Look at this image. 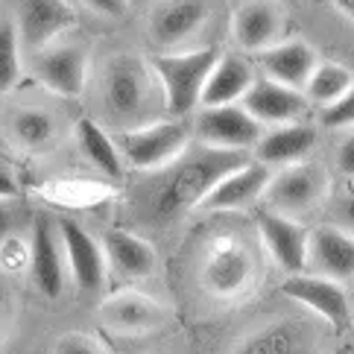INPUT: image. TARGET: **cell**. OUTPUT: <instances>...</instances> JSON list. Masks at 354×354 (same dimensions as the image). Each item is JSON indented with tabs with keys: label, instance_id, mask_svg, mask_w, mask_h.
Wrapping results in <instances>:
<instances>
[{
	"label": "cell",
	"instance_id": "obj_1",
	"mask_svg": "<svg viewBox=\"0 0 354 354\" xmlns=\"http://www.w3.org/2000/svg\"><path fill=\"white\" fill-rule=\"evenodd\" d=\"M240 164H246L240 149H223V147H202L194 156L182 158L176 164L173 176L158 194V217L170 220L176 214L199 205L205 194L217 185L225 173L237 170Z\"/></svg>",
	"mask_w": 354,
	"mask_h": 354
},
{
	"label": "cell",
	"instance_id": "obj_2",
	"mask_svg": "<svg viewBox=\"0 0 354 354\" xmlns=\"http://www.w3.org/2000/svg\"><path fill=\"white\" fill-rule=\"evenodd\" d=\"M214 62H217V50L214 47L187 50V53H161L149 62V68H153L161 85L164 109L173 118H182L196 109L202 85H205Z\"/></svg>",
	"mask_w": 354,
	"mask_h": 354
},
{
	"label": "cell",
	"instance_id": "obj_3",
	"mask_svg": "<svg viewBox=\"0 0 354 354\" xmlns=\"http://www.w3.org/2000/svg\"><path fill=\"white\" fill-rule=\"evenodd\" d=\"M187 126L179 120H158L135 126L118 135V149L135 170H158L176 161L187 147Z\"/></svg>",
	"mask_w": 354,
	"mask_h": 354
},
{
	"label": "cell",
	"instance_id": "obj_4",
	"mask_svg": "<svg viewBox=\"0 0 354 354\" xmlns=\"http://www.w3.org/2000/svg\"><path fill=\"white\" fill-rule=\"evenodd\" d=\"M325 173L316 164H284V170L278 176H270L267 187H263V199L267 208L278 211L284 217H301V214L313 211L325 196Z\"/></svg>",
	"mask_w": 354,
	"mask_h": 354
},
{
	"label": "cell",
	"instance_id": "obj_5",
	"mask_svg": "<svg viewBox=\"0 0 354 354\" xmlns=\"http://www.w3.org/2000/svg\"><path fill=\"white\" fill-rule=\"evenodd\" d=\"M106 109L118 120H135L147 109L149 97V65L138 56H115L106 68Z\"/></svg>",
	"mask_w": 354,
	"mask_h": 354
},
{
	"label": "cell",
	"instance_id": "obj_6",
	"mask_svg": "<svg viewBox=\"0 0 354 354\" xmlns=\"http://www.w3.org/2000/svg\"><path fill=\"white\" fill-rule=\"evenodd\" d=\"M208 15H211L208 0H158L149 9L147 32L153 44L164 50H176L205 27Z\"/></svg>",
	"mask_w": 354,
	"mask_h": 354
},
{
	"label": "cell",
	"instance_id": "obj_7",
	"mask_svg": "<svg viewBox=\"0 0 354 354\" xmlns=\"http://www.w3.org/2000/svg\"><path fill=\"white\" fill-rule=\"evenodd\" d=\"M35 77L50 94L77 100L88 82V56L77 44H47L35 59Z\"/></svg>",
	"mask_w": 354,
	"mask_h": 354
},
{
	"label": "cell",
	"instance_id": "obj_8",
	"mask_svg": "<svg viewBox=\"0 0 354 354\" xmlns=\"http://www.w3.org/2000/svg\"><path fill=\"white\" fill-rule=\"evenodd\" d=\"M196 135L202 144L223 149H249L258 144L261 123L240 106H202L196 115Z\"/></svg>",
	"mask_w": 354,
	"mask_h": 354
},
{
	"label": "cell",
	"instance_id": "obj_9",
	"mask_svg": "<svg viewBox=\"0 0 354 354\" xmlns=\"http://www.w3.org/2000/svg\"><path fill=\"white\" fill-rule=\"evenodd\" d=\"M284 293L290 299H296L299 305H305L308 310H313L316 316H322V319L331 328H337V331H346L348 322H351L348 296L334 278L293 272L284 281Z\"/></svg>",
	"mask_w": 354,
	"mask_h": 354
},
{
	"label": "cell",
	"instance_id": "obj_10",
	"mask_svg": "<svg viewBox=\"0 0 354 354\" xmlns=\"http://www.w3.org/2000/svg\"><path fill=\"white\" fill-rule=\"evenodd\" d=\"M258 232L261 240L267 243L272 261L281 267L284 272H305L308 267V252H310V232L293 217H284L278 211L263 208L258 214Z\"/></svg>",
	"mask_w": 354,
	"mask_h": 354
},
{
	"label": "cell",
	"instance_id": "obj_11",
	"mask_svg": "<svg viewBox=\"0 0 354 354\" xmlns=\"http://www.w3.org/2000/svg\"><path fill=\"white\" fill-rule=\"evenodd\" d=\"M77 24V12L68 0H18V39L21 47L35 50L53 44L65 30Z\"/></svg>",
	"mask_w": 354,
	"mask_h": 354
},
{
	"label": "cell",
	"instance_id": "obj_12",
	"mask_svg": "<svg viewBox=\"0 0 354 354\" xmlns=\"http://www.w3.org/2000/svg\"><path fill=\"white\" fill-rule=\"evenodd\" d=\"M62 234V246H65V258H68V270L71 278L77 281L80 290L85 293H94V290L103 287L106 281V252L100 249L97 240L88 234L80 223L65 220L59 225Z\"/></svg>",
	"mask_w": 354,
	"mask_h": 354
},
{
	"label": "cell",
	"instance_id": "obj_13",
	"mask_svg": "<svg viewBox=\"0 0 354 354\" xmlns=\"http://www.w3.org/2000/svg\"><path fill=\"white\" fill-rule=\"evenodd\" d=\"M270 182V170L261 161H246L237 170L225 173L223 179L205 194V199L199 202L205 211H237L252 205L255 199H261L263 187Z\"/></svg>",
	"mask_w": 354,
	"mask_h": 354
},
{
	"label": "cell",
	"instance_id": "obj_14",
	"mask_svg": "<svg viewBox=\"0 0 354 354\" xmlns=\"http://www.w3.org/2000/svg\"><path fill=\"white\" fill-rule=\"evenodd\" d=\"M243 109L255 118L261 126L263 123H293L305 115L308 100L301 91L290 85H281L275 80H255L243 94Z\"/></svg>",
	"mask_w": 354,
	"mask_h": 354
},
{
	"label": "cell",
	"instance_id": "obj_15",
	"mask_svg": "<svg viewBox=\"0 0 354 354\" xmlns=\"http://www.w3.org/2000/svg\"><path fill=\"white\" fill-rule=\"evenodd\" d=\"M316 346L319 334L313 331V325L301 319H281L249 334L234 354H316Z\"/></svg>",
	"mask_w": 354,
	"mask_h": 354
},
{
	"label": "cell",
	"instance_id": "obj_16",
	"mask_svg": "<svg viewBox=\"0 0 354 354\" xmlns=\"http://www.w3.org/2000/svg\"><path fill=\"white\" fill-rule=\"evenodd\" d=\"M30 281L41 296L59 299L65 290V263L56 243V232L47 217L35 220L32 229V249H30Z\"/></svg>",
	"mask_w": 354,
	"mask_h": 354
},
{
	"label": "cell",
	"instance_id": "obj_17",
	"mask_svg": "<svg viewBox=\"0 0 354 354\" xmlns=\"http://www.w3.org/2000/svg\"><path fill=\"white\" fill-rule=\"evenodd\" d=\"M252 278V261L234 240H217L202 267V281L214 296H234Z\"/></svg>",
	"mask_w": 354,
	"mask_h": 354
},
{
	"label": "cell",
	"instance_id": "obj_18",
	"mask_svg": "<svg viewBox=\"0 0 354 354\" xmlns=\"http://www.w3.org/2000/svg\"><path fill=\"white\" fill-rule=\"evenodd\" d=\"M308 261L319 270V275L334 281L354 278V237L337 225H319L310 232V252Z\"/></svg>",
	"mask_w": 354,
	"mask_h": 354
},
{
	"label": "cell",
	"instance_id": "obj_19",
	"mask_svg": "<svg viewBox=\"0 0 354 354\" xmlns=\"http://www.w3.org/2000/svg\"><path fill=\"white\" fill-rule=\"evenodd\" d=\"M100 322L123 334H141L164 322V308L141 293H118L100 305Z\"/></svg>",
	"mask_w": 354,
	"mask_h": 354
},
{
	"label": "cell",
	"instance_id": "obj_20",
	"mask_svg": "<svg viewBox=\"0 0 354 354\" xmlns=\"http://www.w3.org/2000/svg\"><path fill=\"white\" fill-rule=\"evenodd\" d=\"M316 65V53L313 47L299 41V39H290L281 44H270L261 50V68L267 73V80H275L281 85H290L301 91L310 77V71Z\"/></svg>",
	"mask_w": 354,
	"mask_h": 354
},
{
	"label": "cell",
	"instance_id": "obj_21",
	"mask_svg": "<svg viewBox=\"0 0 354 354\" xmlns=\"http://www.w3.org/2000/svg\"><path fill=\"white\" fill-rule=\"evenodd\" d=\"M103 252H106L109 267L120 278H129V281L149 278L156 270V249L132 232L111 229L103 240Z\"/></svg>",
	"mask_w": 354,
	"mask_h": 354
},
{
	"label": "cell",
	"instance_id": "obj_22",
	"mask_svg": "<svg viewBox=\"0 0 354 354\" xmlns=\"http://www.w3.org/2000/svg\"><path fill=\"white\" fill-rule=\"evenodd\" d=\"M252 82H255L252 80V68L240 56H217L205 85H202L199 106L237 103V100H243V94L249 91Z\"/></svg>",
	"mask_w": 354,
	"mask_h": 354
},
{
	"label": "cell",
	"instance_id": "obj_23",
	"mask_svg": "<svg viewBox=\"0 0 354 354\" xmlns=\"http://www.w3.org/2000/svg\"><path fill=\"white\" fill-rule=\"evenodd\" d=\"M316 147L313 126L305 123H281L278 129L258 138L255 156L261 164H296Z\"/></svg>",
	"mask_w": 354,
	"mask_h": 354
},
{
	"label": "cell",
	"instance_id": "obj_24",
	"mask_svg": "<svg viewBox=\"0 0 354 354\" xmlns=\"http://www.w3.org/2000/svg\"><path fill=\"white\" fill-rule=\"evenodd\" d=\"M278 30H281V15H278V9L272 3H246L234 12V21H232L237 47L249 50V53L270 47Z\"/></svg>",
	"mask_w": 354,
	"mask_h": 354
},
{
	"label": "cell",
	"instance_id": "obj_25",
	"mask_svg": "<svg viewBox=\"0 0 354 354\" xmlns=\"http://www.w3.org/2000/svg\"><path fill=\"white\" fill-rule=\"evenodd\" d=\"M9 135L27 153H41V149L53 144L56 120L44 109H18L9 118Z\"/></svg>",
	"mask_w": 354,
	"mask_h": 354
},
{
	"label": "cell",
	"instance_id": "obj_26",
	"mask_svg": "<svg viewBox=\"0 0 354 354\" xmlns=\"http://www.w3.org/2000/svg\"><path fill=\"white\" fill-rule=\"evenodd\" d=\"M77 138H80L82 153L88 156V161H91L100 173L111 176V179L123 176V156H120L118 144L106 135L103 126H97L91 118H82L77 123Z\"/></svg>",
	"mask_w": 354,
	"mask_h": 354
},
{
	"label": "cell",
	"instance_id": "obj_27",
	"mask_svg": "<svg viewBox=\"0 0 354 354\" xmlns=\"http://www.w3.org/2000/svg\"><path fill=\"white\" fill-rule=\"evenodd\" d=\"M351 85H354V77L348 73V68L337 65V62H319V65H313L301 94H305L308 103H316L325 109V106L337 103Z\"/></svg>",
	"mask_w": 354,
	"mask_h": 354
},
{
	"label": "cell",
	"instance_id": "obj_28",
	"mask_svg": "<svg viewBox=\"0 0 354 354\" xmlns=\"http://www.w3.org/2000/svg\"><path fill=\"white\" fill-rule=\"evenodd\" d=\"M21 80V39L12 21L0 24V94H9Z\"/></svg>",
	"mask_w": 354,
	"mask_h": 354
},
{
	"label": "cell",
	"instance_id": "obj_29",
	"mask_svg": "<svg viewBox=\"0 0 354 354\" xmlns=\"http://www.w3.org/2000/svg\"><path fill=\"white\" fill-rule=\"evenodd\" d=\"M53 354H109V351L103 348L100 339L88 337V334H80V331H71V334L59 337Z\"/></svg>",
	"mask_w": 354,
	"mask_h": 354
},
{
	"label": "cell",
	"instance_id": "obj_30",
	"mask_svg": "<svg viewBox=\"0 0 354 354\" xmlns=\"http://www.w3.org/2000/svg\"><path fill=\"white\" fill-rule=\"evenodd\" d=\"M322 123L325 126H354V85L337 103L322 109Z\"/></svg>",
	"mask_w": 354,
	"mask_h": 354
},
{
	"label": "cell",
	"instance_id": "obj_31",
	"mask_svg": "<svg viewBox=\"0 0 354 354\" xmlns=\"http://www.w3.org/2000/svg\"><path fill=\"white\" fill-rule=\"evenodd\" d=\"M82 3L103 18H123L129 9V0H82Z\"/></svg>",
	"mask_w": 354,
	"mask_h": 354
},
{
	"label": "cell",
	"instance_id": "obj_32",
	"mask_svg": "<svg viewBox=\"0 0 354 354\" xmlns=\"http://www.w3.org/2000/svg\"><path fill=\"white\" fill-rule=\"evenodd\" d=\"M337 167L343 170V173H348V176H354V132L346 138L343 144H339V153H337Z\"/></svg>",
	"mask_w": 354,
	"mask_h": 354
},
{
	"label": "cell",
	"instance_id": "obj_33",
	"mask_svg": "<svg viewBox=\"0 0 354 354\" xmlns=\"http://www.w3.org/2000/svg\"><path fill=\"white\" fill-rule=\"evenodd\" d=\"M12 196H18V182L9 173V167L0 164V199H12Z\"/></svg>",
	"mask_w": 354,
	"mask_h": 354
},
{
	"label": "cell",
	"instance_id": "obj_34",
	"mask_svg": "<svg viewBox=\"0 0 354 354\" xmlns=\"http://www.w3.org/2000/svg\"><path fill=\"white\" fill-rule=\"evenodd\" d=\"M331 3L337 6V12H343L348 21H354V0H331Z\"/></svg>",
	"mask_w": 354,
	"mask_h": 354
},
{
	"label": "cell",
	"instance_id": "obj_35",
	"mask_svg": "<svg viewBox=\"0 0 354 354\" xmlns=\"http://www.w3.org/2000/svg\"><path fill=\"white\" fill-rule=\"evenodd\" d=\"M343 214H346V220L354 225V191L346 196V202H343Z\"/></svg>",
	"mask_w": 354,
	"mask_h": 354
},
{
	"label": "cell",
	"instance_id": "obj_36",
	"mask_svg": "<svg viewBox=\"0 0 354 354\" xmlns=\"http://www.w3.org/2000/svg\"><path fill=\"white\" fill-rule=\"evenodd\" d=\"M9 232V211L0 205V240H3V234Z\"/></svg>",
	"mask_w": 354,
	"mask_h": 354
},
{
	"label": "cell",
	"instance_id": "obj_37",
	"mask_svg": "<svg viewBox=\"0 0 354 354\" xmlns=\"http://www.w3.org/2000/svg\"><path fill=\"white\" fill-rule=\"evenodd\" d=\"M3 313H6V301H3V296H0V322H3Z\"/></svg>",
	"mask_w": 354,
	"mask_h": 354
}]
</instances>
